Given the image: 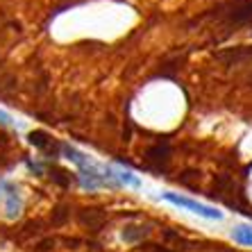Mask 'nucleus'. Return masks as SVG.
<instances>
[{"mask_svg": "<svg viewBox=\"0 0 252 252\" xmlns=\"http://www.w3.org/2000/svg\"><path fill=\"white\" fill-rule=\"evenodd\" d=\"M164 198L168 200V202H173V205H177V207H187V209L195 211L198 216L211 218V220H220V218H223V211H216V209H214V207H209V205H202V202H195V200H191V198H184V195L166 193Z\"/></svg>", "mask_w": 252, "mask_h": 252, "instance_id": "1", "label": "nucleus"}, {"mask_svg": "<svg viewBox=\"0 0 252 252\" xmlns=\"http://www.w3.org/2000/svg\"><path fill=\"white\" fill-rule=\"evenodd\" d=\"M30 143H32L34 148H41V150H46V148L50 146L48 132H43V129H34V132L30 134Z\"/></svg>", "mask_w": 252, "mask_h": 252, "instance_id": "7", "label": "nucleus"}, {"mask_svg": "<svg viewBox=\"0 0 252 252\" xmlns=\"http://www.w3.org/2000/svg\"><path fill=\"white\" fill-rule=\"evenodd\" d=\"M146 161L153 168L157 170H166L168 168V161H170V148L168 143H157V146H150L146 150Z\"/></svg>", "mask_w": 252, "mask_h": 252, "instance_id": "2", "label": "nucleus"}, {"mask_svg": "<svg viewBox=\"0 0 252 252\" xmlns=\"http://www.w3.org/2000/svg\"><path fill=\"white\" fill-rule=\"evenodd\" d=\"M68 216H70V209H68V207L59 205L57 209L53 211V225H64L66 220H68Z\"/></svg>", "mask_w": 252, "mask_h": 252, "instance_id": "8", "label": "nucleus"}, {"mask_svg": "<svg viewBox=\"0 0 252 252\" xmlns=\"http://www.w3.org/2000/svg\"><path fill=\"white\" fill-rule=\"evenodd\" d=\"M177 182L182 187H189V189H198V182H200V173L198 170H184L182 175L177 177Z\"/></svg>", "mask_w": 252, "mask_h": 252, "instance_id": "6", "label": "nucleus"}, {"mask_svg": "<svg viewBox=\"0 0 252 252\" xmlns=\"http://www.w3.org/2000/svg\"><path fill=\"white\" fill-rule=\"evenodd\" d=\"M148 234H150V227H148V225H127V227L123 229V239L127 241V243H141Z\"/></svg>", "mask_w": 252, "mask_h": 252, "instance_id": "4", "label": "nucleus"}, {"mask_svg": "<svg viewBox=\"0 0 252 252\" xmlns=\"http://www.w3.org/2000/svg\"><path fill=\"white\" fill-rule=\"evenodd\" d=\"M232 239L239 243V246L252 248V225H236L232 229Z\"/></svg>", "mask_w": 252, "mask_h": 252, "instance_id": "5", "label": "nucleus"}, {"mask_svg": "<svg viewBox=\"0 0 252 252\" xmlns=\"http://www.w3.org/2000/svg\"><path fill=\"white\" fill-rule=\"evenodd\" d=\"M146 252H177L175 248H170L166 246V243H146Z\"/></svg>", "mask_w": 252, "mask_h": 252, "instance_id": "11", "label": "nucleus"}, {"mask_svg": "<svg viewBox=\"0 0 252 252\" xmlns=\"http://www.w3.org/2000/svg\"><path fill=\"white\" fill-rule=\"evenodd\" d=\"M77 220L84 225V227L94 229V232H98L102 225H105L107 220V214L102 209H98V207H87V209H82L80 214H77Z\"/></svg>", "mask_w": 252, "mask_h": 252, "instance_id": "3", "label": "nucleus"}, {"mask_svg": "<svg viewBox=\"0 0 252 252\" xmlns=\"http://www.w3.org/2000/svg\"><path fill=\"white\" fill-rule=\"evenodd\" d=\"M50 175H53V180L59 184V187H68V184H70L68 173H66V170H62V168H53V173H50Z\"/></svg>", "mask_w": 252, "mask_h": 252, "instance_id": "10", "label": "nucleus"}, {"mask_svg": "<svg viewBox=\"0 0 252 252\" xmlns=\"http://www.w3.org/2000/svg\"><path fill=\"white\" fill-rule=\"evenodd\" d=\"M66 246H68V248H75V246H80V241H77V239H66Z\"/></svg>", "mask_w": 252, "mask_h": 252, "instance_id": "12", "label": "nucleus"}, {"mask_svg": "<svg viewBox=\"0 0 252 252\" xmlns=\"http://www.w3.org/2000/svg\"><path fill=\"white\" fill-rule=\"evenodd\" d=\"M55 248H57V239H53V236H48V239L39 241L34 246V252H53Z\"/></svg>", "mask_w": 252, "mask_h": 252, "instance_id": "9", "label": "nucleus"}]
</instances>
